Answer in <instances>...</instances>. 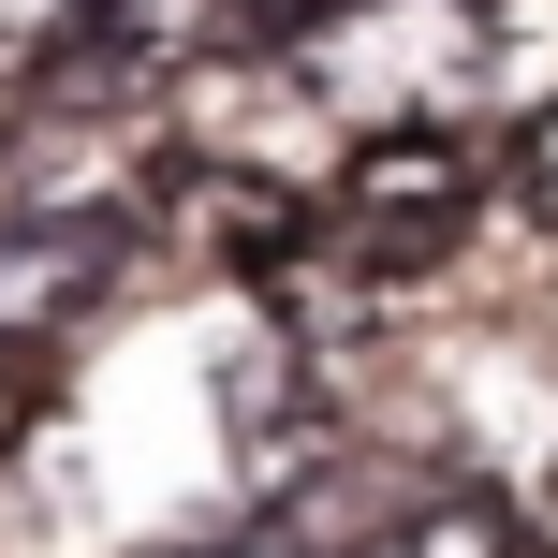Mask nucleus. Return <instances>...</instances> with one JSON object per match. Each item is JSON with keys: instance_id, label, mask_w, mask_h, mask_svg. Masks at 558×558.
Masks as SVG:
<instances>
[{"instance_id": "f257e3e1", "label": "nucleus", "mask_w": 558, "mask_h": 558, "mask_svg": "<svg viewBox=\"0 0 558 558\" xmlns=\"http://www.w3.org/2000/svg\"><path fill=\"white\" fill-rule=\"evenodd\" d=\"M485 45H500L485 0H324L294 74L338 118H456L485 88Z\"/></svg>"}, {"instance_id": "f03ea898", "label": "nucleus", "mask_w": 558, "mask_h": 558, "mask_svg": "<svg viewBox=\"0 0 558 558\" xmlns=\"http://www.w3.org/2000/svg\"><path fill=\"white\" fill-rule=\"evenodd\" d=\"M485 206V147L456 118H353V162H338V235H367L397 279H426L471 235Z\"/></svg>"}, {"instance_id": "7ed1b4c3", "label": "nucleus", "mask_w": 558, "mask_h": 558, "mask_svg": "<svg viewBox=\"0 0 558 558\" xmlns=\"http://www.w3.org/2000/svg\"><path fill=\"white\" fill-rule=\"evenodd\" d=\"M133 235H162V251H192L221 279H265L308 235V206L279 192V162H251V147H162L133 177Z\"/></svg>"}, {"instance_id": "20e7f679", "label": "nucleus", "mask_w": 558, "mask_h": 558, "mask_svg": "<svg viewBox=\"0 0 558 558\" xmlns=\"http://www.w3.org/2000/svg\"><path fill=\"white\" fill-rule=\"evenodd\" d=\"M133 265V206H45L0 221V353H59Z\"/></svg>"}, {"instance_id": "39448f33", "label": "nucleus", "mask_w": 558, "mask_h": 558, "mask_svg": "<svg viewBox=\"0 0 558 558\" xmlns=\"http://www.w3.org/2000/svg\"><path fill=\"white\" fill-rule=\"evenodd\" d=\"M118 29V0H0V88H45V74H74L88 45Z\"/></svg>"}, {"instance_id": "423d86ee", "label": "nucleus", "mask_w": 558, "mask_h": 558, "mask_svg": "<svg viewBox=\"0 0 558 558\" xmlns=\"http://www.w3.org/2000/svg\"><path fill=\"white\" fill-rule=\"evenodd\" d=\"M397 544L412 558H514L530 514H514L500 485H441V500H397Z\"/></svg>"}, {"instance_id": "0eeeda50", "label": "nucleus", "mask_w": 558, "mask_h": 558, "mask_svg": "<svg viewBox=\"0 0 558 558\" xmlns=\"http://www.w3.org/2000/svg\"><path fill=\"white\" fill-rule=\"evenodd\" d=\"M514 192H530V221L558 235V104L530 118V133H514Z\"/></svg>"}, {"instance_id": "6e6552de", "label": "nucleus", "mask_w": 558, "mask_h": 558, "mask_svg": "<svg viewBox=\"0 0 558 558\" xmlns=\"http://www.w3.org/2000/svg\"><path fill=\"white\" fill-rule=\"evenodd\" d=\"M0 133H15V88H0Z\"/></svg>"}]
</instances>
